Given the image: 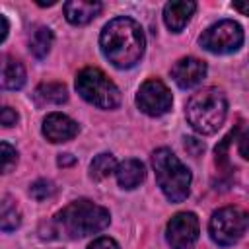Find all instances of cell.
<instances>
[{"label":"cell","mask_w":249,"mask_h":249,"mask_svg":"<svg viewBox=\"0 0 249 249\" xmlns=\"http://www.w3.org/2000/svg\"><path fill=\"white\" fill-rule=\"evenodd\" d=\"M99 47L103 56L115 68L124 70L140 62L146 49V37L132 18L121 16L105 23L99 35Z\"/></svg>","instance_id":"1"},{"label":"cell","mask_w":249,"mask_h":249,"mask_svg":"<svg viewBox=\"0 0 249 249\" xmlns=\"http://www.w3.org/2000/svg\"><path fill=\"white\" fill-rule=\"evenodd\" d=\"M109 222H111V214L107 208L82 198L58 210L54 218L49 222V228H51V233H60L64 237L76 239V237H86L105 230Z\"/></svg>","instance_id":"2"},{"label":"cell","mask_w":249,"mask_h":249,"mask_svg":"<svg viewBox=\"0 0 249 249\" xmlns=\"http://www.w3.org/2000/svg\"><path fill=\"white\" fill-rule=\"evenodd\" d=\"M228 99L218 88H202L191 95L185 107L189 124L198 134H214L226 121Z\"/></svg>","instance_id":"3"},{"label":"cell","mask_w":249,"mask_h":249,"mask_svg":"<svg viewBox=\"0 0 249 249\" xmlns=\"http://www.w3.org/2000/svg\"><path fill=\"white\" fill-rule=\"evenodd\" d=\"M152 167L156 173L158 187L171 202H181L191 191V171L179 161L169 148H158L152 154Z\"/></svg>","instance_id":"4"},{"label":"cell","mask_w":249,"mask_h":249,"mask_svg":"<svg viewBox=\"0 0 249 249\" xmlns=\"http://www.w3.org/2000/svg\"><path fill=\"white\" fill-rule=\"evenodd\" d=\"M76 89L84 101L99 109H115L121 103L119 88L99 68H84L76 76Z\"/></svg>","instance_id":"5"},{"label":"cell","mask_w":249,"mask_h":249,"mask_svg":"<svg viewBox=\"0 0 249 249\" xmlns=\"http://www.w3.org/2000/svg\"><path fill=\"white\" fill-rule=\"evenodd\" d=\"M249 228V214L239 206L218 208L208 224V231L214 243L228 247L237 243Z\"/></svg>","instance_id":"6"},{"label":"cell","mask_w":249,"mask_h":249,"mask_svg":"<svg viewBox=\"0 0 249 249\" xmlns=\"http://www.w3.org/2000/svg\"><path fill=\"white\" fill-rule=\"evenodd\" d=\"M198 43L212 54H230L243 45V29L233 19H222L202 31Z\"/></svg>","instance_id":"7"},{"label":"cell","mask_w":249,"mask_h":249,"mask_svg":"<svg viewBox=\"0 0 249 249\" xmlns=\"http://www.w3.org/2000/svg\"><path fill=\"white\" fill-rule=\"evenodd\" d=\"M171 105H173L171 91L161 80L150 78L138 88L136 107L148 117H161L171 109Z\"/></svg>","instance_id":"8"},{"label":"cell","mask_w":249,"mask_h":249,"mask_svg":"<svg viewBox=\"0 0 249 249\" xmlns=\"http://www.w3.org/2000/svg\"><path fill=\"white\" fill-rule=\"evenodd\" d=\"M200 233V224L193 212H177L165 228V239L171 249H191Z\"/></svg>","instance_id":"9"},{"label":"cell","mask_w":249,"mask_h":249,"mask_svg":"<svg viewBox=\"0 0 249 249\" xmlns=\"http://www.w3.org/2000/svg\"><path fill=\"white\" fill-rule=\"evenodd\" d=\"M204 76H206V62H202L200 58H195V56L179 58L171 66V78L183 89L198 86Z\"/></svg>","instance_id":"10"},{"label":"cell","mask_w":249,"mask_h":249,"mask_svg":"<svg viewBox=\"0 0 249 249\" xmlns=\"http://www.w3.org/2000/svg\"><path fill=\"white\" fill-rule=\"evenodd\" d=\"M78 130H80L78 123L64 113H49L43 119V134L53 144L72 140L78 134Z\"/></svg>","instance_id":"11"},{"label":"cell","mask_w":249,"mask_h":249,"mask_svg":"<svg viewBox=\"0 0 249 249\" xmlns=\"http://www.w3.org/2000/svg\"><path fill=\"white\" fill-rule=\"evenodd\" d=\"M195 10H196V4L191 2V0H173V2H167L163 6V21H165L167 29L173 31V33L183 31V27L191 21Z\"/></svg>","instance_id":"12"},{"label":"cell","mask_w":249,"mask_h":249,"mask_svg":"<svg viewBox=\"0 0 249 249\" xmlns=\"http://www.w3.org/2000/svg\"><path fill=\"white\" fill-rule=\"evenodd\" d=\"M101 2H88V0H70L64 4V16L72 25H86L101 12Z\"/></svg>","instance_id":"13"},{"label":"cell","mask_w":249,"mask_h":249,"mask_svg":"<svg viewBox=\"0 0 249 249\" xmlns=\"http://www.w3.org/2000/svg\"><path fill=\"white\" fill-rule=\"evenodd\" d=\"M115 175H117L119 187L130 191V189H136V187L144 181L146 169H144V163H142L140 160L130 158V160H124V161H121V163L117 165Z\"/></svg>","instance_id":"14"},{"label":"cell","mask_w":249,"mask_h":249,"mask_svg":"<svg viewBox=\"0 0 249 249\" xmlns=\"http://www.w3.org/2000/svg\"><path fill=\"white\" fill-rule=\"evenodd\" d=\"M35 99L41 103V105H60L68 99V89L64 84H58V82H47V84H41L37 86L35 89Z\"/></svg>","instance_id":"15"},{"label":"cell","mask_w":249,"mask_h":249,"mask_svg":"<svg viewBox=\"0 0 249 249\" xmlns=\"http://www.w3.org/2000/svg\"><path fill=\"white\" fill-rule=\"evenodd\" d=\"M53 39H54V37H53V31H51L49 27L37 25V27L29 33V41H27L31 54H33L35 58H45V56L49 54L51 47H53Z\"/></svg>","instance_id":"16"},{"label":"cell","mask_w":249,"mask_h":249,"mask_svg":"<svg viewBox=\"0 0 249 249\" xmlns=\"http://www.w3.org/2000/svg\"><path fill=\"white\" fill-rule=\"evenodd\" d=\"M25 84V68L14 58H6L2 64V86L6 89H19Z\"/></svg>","instance_id":"17"},{"label":"cell","mask_w":249,"mask_h":249,"mask_svg":"<svg viewBox=\"0 0 249 249\" xmlns=\"http://www.w3.org/2000/svg\"><path fill=\"white\" fill-rule=\"evenodd\" d=\"M117 160L113 158V154H107V152H103V154H97L93 160H91V163H89V177L93 179V181H103V179H107L111 173H115L117 171Z\"/></svg>","instance_id":"18"},{"label":"cell","mask_w":249,"mask_h":249,"mask_svg":"<svg viewBox=\"0 0 249 249\" xmlns=\"http://www.w3.org/2000/svg\"><path fill=\"white\" fill-rule=\"evenodd\" d=\"M19 224H21V214H19L18 206L12 202L10 196H4L2 204H0V228H2V231H14L16 228H19Z\"/></svg>","instance_id":"19"},{"label":"cell","mask_w":249,"mask_h":249,"mask_svg":"<svg viewBox=\"0 0 249 249\" xmlns=\"http://www.w3.org/2000/svg\"><path fill=\"white\" fill-rule=\"evenodd\" d=\"M29 195L35 200H45V198H49V196L54 195V185L51 181H47V179H39V181H35L29 187Z\"/></svg>","instance_id":"20"},{"label":"cell","mask_w":249,"mask_h":249,"mask_svg":"<svg viewBox=\"0 0 249 249\" xmlns=\"http://www.w3.org/2000/svg\"><path fill=\"white\" fill-rule=\"evenodd\" d=\"M0 148H2V171L4 173H10L16 167V163H18V152L8 142H2Z\"/></svg>","instance_id":"21"},{"label":"cell","mask_w":249,"mask_h":249,"mask_svg":"<svg viewBox=\"0 0 249 249\" xmlns=\"http://www.w3.org/2000/svg\"><path fill=\"white\" fill-rule=\"evenodd\" d=\"M88 249H121V247H119V243H117L115 239H111V237H97V239H93V241L88 245Z\"/></svg>","instance_id":"22"},{"label":"cell","mask_w":249,"mask_h":249,"mask_svg":"<svg viewBox=\"0 0 249 249\" xmlns=\"http://www.w3.org/2000/svg\"><path fill=\"white\" fill-rule=\"evenodd\" d=\"M0 123L2 126H14L18 123V113L12 109V107H2V113H0Z\"/></svg>","instance_id":"23"},{"label":"cell","mask_w":249,"mask_h":249,"mask_svg":"<svg viewBox=\"0 0 249 249\" xmlns=\"http://www.w3.org/2000/svg\"><path fill=\"white\" fill-rule=\"evenodd\" d=\"M237 150L245 160H249V128L237 138Z\"/></svg>","instance_id":"24"},{"label":"cell","mask_w":249,"mask_h":249,"mask_svg":"<svg viewBox=\"0 0 249 249\" xmlns=\"http://www.w3.org/2000/svg\"><path fill=\"white\" fill-rule=\"evenodd\" d=\"M185 148H187L193 156H198L200 152H204V144L198 142L196 138H185Z\"/></svg>","instance_id":"25"},{"label":"cell","mask_w":249,"mask_h":249,"mask_svg":"<svg viewBox=\"0 0 249 249\" xmlns=\"http://www.w3.org/2000/svg\"><path fill=\"white\" fill-rule=\"evenodd\" d=\"M74 161H76V158H74L72 154H60V156H58V160H56V163H58V165H62V167L72 165Z\"/></svg>","instance_id":"26"},{"label":"cell","mask_w":249,"mask_h":249,"mask_svg":"<svg viewBox=\"0 0 249 249\" xmlns=\"http://www.w3.org/2000/svg\"><path fill=\"white\" fill-rule=\"evenodd\" d=\"M231 6H233V10H237V12H241L243 16H249V0H241V2H233Z\"/></svg>","instance_id":"27"},{"label":"cell","mask_w":249,"mask_h":249,"mask_svg":"<svg viewBox=\"0 0 249 249\" xmlns=\"http://www.w3.org/2000/svg\"><path fill=\"white\" fill-rule=\"evenodd\" d=\"M0 19H2V37H0V41H6V35H8V19H6V16H0Z\"/></svg>","instance_id":"28"},{"label":"cell","mask_w":249,"mask_h":249,"mask_svg":"<svg viewBox=\"0 0 249 249\" xmlns=\"http://www.w3.org/2000/svg\"><path fill=\"white\" fill-rule=\"evenodd\" d=\"M54 4H56V0H47V2L37 0V6H54Z\"/></svg>","instance_id":"29"}]
</instances>
